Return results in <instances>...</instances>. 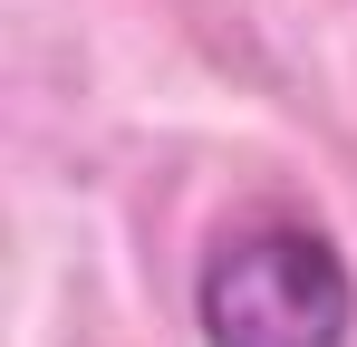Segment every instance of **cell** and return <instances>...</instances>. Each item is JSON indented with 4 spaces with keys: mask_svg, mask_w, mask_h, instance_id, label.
<instances>
[{
    "mask_svg": "<svg viewBox=\"0 0 357 347\" xmlns=\"http://www.w3.org/2000/svg\"><path fill=\"white\" fill-rule=\"evenodd\" d=\"M203 347H348L357 338V270L299 213L232 222L193 270Z\"/></svg>",
    "mask_w": 357,
    "mask_h": 347,
    "instance_id": "obj_1",
    "label": "cell"
}]
</instances>
